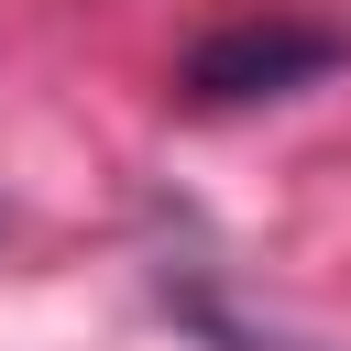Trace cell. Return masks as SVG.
<instances>
[{
    "label": "cell",
    "mask_w": 351,
    "mask_h": 351,
    "mask_svg": "<svg viewBox=\"0 0 351 351\" xmlns=\"http://www.w3.org/2000/svg\"><path fill=\"white\" fill-rule=\"evenodd\" d=\"M340 55H351V33H340V22H296V11H241V22L197 33V55H186V99H197V110L285 99V88L329 77Z\"/></svg>",
    "instance_id": "obj_1"
}]
</instances>
